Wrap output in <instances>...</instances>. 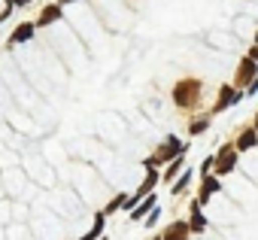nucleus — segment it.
<instances>
[{"mask_svg":"<svg viewBox=\"0 0 258 240\" xmlns=\"http://www.w3.org/2000/svg\"><path fill=\"white\" fill-rule=\"evenodd\" d=\"M198 88H201L198 82H179V85H176V103H179V106L195 103V100H198V94H195Z\"/></svg>","mask_w":258,"mask_h":240,"instance_id":"nucleus-1","label":"nucleus"},{"mask_svg":"<svg viewBox=\"0 0 258 240\" xmlns=\"http://www.w3.org/2000/svg\"><path fill=\"white\" fill-rule=\"evenodd\" d=\"M234 164H237V152H234L231 146H225V149L216 155V170L225 176V173H231V170H234Z\"/></svg>","mask_w":258,"mask_h":240,"instance_id":"nucleus-2","label":"nucleus"},{"mask_svg":"<svg viewBox=\"0 0 258 240\" xmlns=\"http://www.w3.org/2000/svg\"><path fill=\"white\" fill-rule=\"evenodd\" d=\"M37 34V25L34 22H25L22 28H16L13 34H10V46H19V43H28L31 37Z\"/></svg>","mask_w":258,"mask_h":240,"instance_id":"nucleus-3","label":"nucleus"},{"mask_svg":"<svg viewBox=\"0 0 258 240\" xmlns=\"http://www.w3.org/2000/svg\"><path fill=\"white\" fill-rule=\"evenodd\" d=\"M4 183H7V186L13 189L10 195H19V192H22V186H25V176H22V170H16V167H13V170H10V173L4 176Z\"/></svg>","mask_w":258,"mask_h":240,"instance_id":"nucleus-4","label":"nucleus"},{"mask_svg":"<svg viewBox=\"0 0 258 240\" xmlns=\"http://www.w3.org/2000/svg\"><path fill=\"white\" fill-rule=\"evenodd\" d=\"M55 22H61V7H46L37 19V25H55Z\"/></svg>","mask_w":258,"mask_h":240,"instance_id":"nucleus-5","label":"nucleus"},{"mask_svg":"<svg viewBox=\"0 0 258 240\" xmlns=\"http://www.w3.org/2000/svg\"><path fill=\"white\" fill-rule=\"evenodd\" d=\"M243 94H237V91H231V88H222V97H219V103H216V109H225V106H234L237 100H240Z\"/></svg>","mask_w":258,"mask_h":240,"instance_id":"nucleus-6","label":"nucleus"},{"mask_svg":"<svg viewBox=\"0 0 258 240\" xmlns=\"http://www.w3.org/2000/svg\"><path fill=\"white\" fill-rule=\"evenodd\" d=\"M216 192H219V179H216V176H204V189H201V198H204V201H210Z\"/></svg>","mask_w":258,"mask_h":240,"instance_id":"nucleus-7","label":"nucleus"},{"mask_svg":"<svg viewBox=\"0 0 258 240\" xmlns=\"http://www.w3.org/2000/svg\"><path fill=\"white\" fill-rule=\"evenodd\" d=\"M149 210H155V198H152V195H149V198H143V201H140V204L131 210V213H134L131 219H140V216H146Z\"/></svg>","mask_w":258,"mask_h":240,"instance_id":"nucleus-8","label":"nucleus"},{"mask_svg":"<svg viewBox=\"0 0 258 240\" xmlns=\"http://www.w3.org/2000/svg\"><path fill=\"white\" fill-rule=\"evenodd\" d=\"M185 234H188V225H182V222H173L167 228V240H185Z\"/></svg>","mask_w":258,"mask_h":240,"instance_id":"nucleus-9","label":"nucleus"},{"mask_svg":"<svg viewBox=\"0 0 258 240\" xmlns=\"http://www.w3.org/2000/svg\"><path fill=\"white\" fill-rule=\"evenodd\" d=\"M258 143V131H246L240 140H237V149H252Z\"/></svg>","mask_w":258,"mask_h":240,"instance_id":"nucleus-10","label":"nucleus"},{"mask_svg":"<svg viewBox=\"0 0 258 240\" xmlns=\"http://www.w3.org/2000/svg\"><path fill=\"white\" fill-rule=\"evenodd\" d=\"M191 216H195V219H191V228H195V231H204V228H207V222H204V216H201V207H198V204L191 207Z\"/></svg>","mask_w":258,"mask_h":240,"instance_id":"nucleus-11","label":"nucleus"},{"mask_svg":"<svg viewBox=\"0 0 258 240\" xmlns=\"http://www.w3.org/2000/svg\"><path fill=\"white\" fill-rule=\"evenodd\" d=\"M100 231H103V216H97V219H94V225H91V231H88V234H82L79 240H94Z\"/></svg>","mask_w":258,"mask_h":240,"instance_id":"nucleus-12","label":"nucleus"},{"mask_svg":"<svg viewBox=\"0 0 258 240\" xmlns=\"http://www.w3.org/2000/svg\"><path fill=\"white\" fill-rule=\"evenodd\" d=\"M10 216H13V207H10L7 201H0V225H7V222H10Z\"/></svg>","mask_w":258,"mask_h":240,"instance_id":"nucleus-13","label":"nucleus"},{"mask_svg":"<svg viewBox=\"0 0 258 240\" xmlns=\"http://www.w3.org/2000/svg\"><path fill=\"white\" fill-rule=\"evenodd\" d=\"M179 170H182V158H176V161H173V164L167 167V173H164V176H167V179H173V176H176Z\"/></svg>","mask_w":258,"mask_h":240,"instance_id":"nucleus-14","label":"nucleus"},{"mask_svg":"<svg viewBox=\"0 0 258 240\" xmlns=\"http://www.w3.org/2000/svg\"><path fill=\"white\" fill-rule=\"evenodd\" d=\"M207 128H210V118H201V122L191 125V134H201V131H207Z\"/></svg>","mask_w":258,"mask_h":240,"instance_id":"nucleus-15","label":"nucleus"},{"mask_svg":"<svg viewBox=\"0 0 258 240\" xmlns=\"http://www.w3.org/2000/svg\"><path fill=\"white\" fill-rule=\"evenodd\" d=\"M188 179H191V173H188V170H185V173H182V179H179V183H176V186H173V192H176V195H179V192H182V189H185V186H188Z\"/></svg>","mask_w":258,"mask_h":240,"instance_id":"nucleus-16","label":"nucleus"},{"mask_svg":"<svg viewBox=\"0 0 258 240\" xmlns=\"http://www.w3.org/2000/svg\"><path fill=\"white\" fill-rule=\"evenodd\" d=\"M237 34H249V19H237Z\"/></svg>","mask_w":258,"mask_h":240,"instance_id":"nucleus-17","label":"nucleus"},{"mask_svg":"<svg viewBox=\"0 0 258 240\" xmlns=\"http://www.w3.org/2000/svg\"><path fill=\"white\" fill-rule=\"evenodd\" d=\"M158 216H161V210H152V213H149V219H146V228H152V225L158 222Z\"/></svg>","mask_w":258,"mask_h":240,"instance_id":"nucleus-18","label":"nucleus"},{"mask_svg":"<svg viewBox=\"0 0 258 240\" xmlns=\"http://www.w3.org/2000/svg\"><path fill=\"white\" fill-rule=\"evenodd\" d=\"M7 4H10V7H28L31 0H7Z\"/></svg>","mask_w":258,"mask_h":240,"instance_id":"nucleus-19","label":"nucleus"},{"mask_svg":"<svg viewBox=\"0 0 258 240\" xmlns=\"http://www.w3.org/2000/svg\"><path fill=\"white\" fill-rule=\"evenodd\" d=\"M249 58H252V61L258 64V46H252V49H249Z\"/></svg>","mask_w":258,"mask_h":240,"instance_id":"nucleus-20","label":"nucleus"},{"mask_svg":"<svg viewBox=\"0 0 258 240\" xmlns=\"http://www.w3.org/2000/svg\"><path fill=\"white\" fill-rule=\"evenodd\" d=\"M255 91H258V79H252V82H249V94H255Z\"/></svg>","mask_w":258,"mask_h":240,"instance_id":"nucleus-21","label":"nucleus"},{"mask_svg":"<svg viewBox=\"0 0 258 240\" xmlns=\"http://www.w3.org/2000/svg\"><path fill=\"white\" fill-rule=\"evenodd\" d=\"M0 201H4V186H0Z\"/></svg>","mask_w":258,"mask_h":240,"instance_id":"nucleus-22","label":"nucleus"},{"mask_svg":"<svg viewBox=\"0 0 258 240\" xmlns=\"http://www.w3.org/2000/svg\"><path fill=\"white\" fill-rule=\"evenodd\" d=\"M255 43H258V31H255Z\"/></svg>","mask_w":258,"mask_h":240,"instance_id":"nucleus-23","label":"nucleus"},{"mask_svg":"<svg viewBox=\"0 0 258 240\" xmlns=\"http://www.w3.org/2000/svg\"><path fill=\"white\" fill-rule=\"evenodd\" d=\"M255 128H258V118H255Z\"/></svg>","mask_w":258,"mask_h":240,"instance_id":"nucleus-24","label":"nucleus"}]
</instances>
